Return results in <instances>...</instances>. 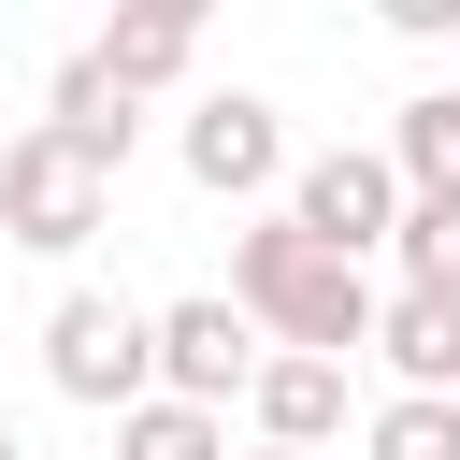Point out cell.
Here are the masks:
<instances>
[{"label": "cell", "mask_w": 460, "mask_h": 460, "mask_svg": "<svg viewBox=\"0 0 460 460\" xmlns=\"http://www.w3.org/2000/svg\"><path fill=\"white\" fill-rule=\"evenodd\" d=\"M172 144H187V187L201 201H288V115L259 86H201Z\"/></svg>", "instance_id": "5"}, {"label": "cell", "mask_w": 460, "mask_h": 460, "mask_svg": "<svg viewBox=\"0 0 460 460\" xmlns=\"http://www.w3.org/2000/svg\"><path fill=\"white\" fill-rule=\"evenodd\" d=\"M43 388H58V402H86V417L158 402V302L58 288V302H43Z\"/></svg>", "instance_id": "2"}, {"label": "cell", "mask_w": 460, "mask_h": 460, "mask_svg": "<svg viewBox=\"0 0 460 460\" xmlns=\"http://www.w3.org/2000/svg\"><path fill=\"white\" fill-rule=\"evenodd\" d=\"M0 460H29V446H14V417H0Z\"/></svg>", "instance_id": "16"}, {"label": "cell", "mask_w": 460, "mask_h": 460, "mask_svg": "<svg viewBox=\"0 0 460 460\" xmlns=\"http://www.w3.org/2000/svg\"><path fill=\"white\" fill-rule=\"evenodd\" d=\"M101 216H115V187H101L43 115H29V129L0 144V244H29V259H86Z\"/></svg>", "instance_id": "3"}, {"label": "cell", "mask_w": 460, "mask_h": 460, "mask_svg": "<svg viewBox=\"0 0 460 460\" xmlns=\"http://www.w3.org/2000/svg\"><path fill=\"white\" fill-rule=\"evenodd\" d=\"M388 172H402V201L460 187V86H417V101L388 115Z\"/></svg>", "instance_id": "11"}, {"label": "cell", "mask_w": 460, "mask_h": 460, "mask_svg": "<svg viewBox=\"0 0 460 460\" xmlns=\"http://www.w3.org/2000/svg\"><path fill=\"white\" fill-rule=\"evenodd\" d=\"M388 29L402 43H460V0H388Z\"/></svg>", "instance_id": "15"}, {"label": "cell", "mask_w": 460, "mask_h": 460, "mask_svg": "<svg viewBox=\"0 0 460 460\" xmlns=\"http://www.w3.org/2000/svg\"><path fill=\"white\" fill-rule=\"evenodd\" d=\"M359 460H460V402H402V388H388V402L359 417Z\"/></svg>", "instance_id": "14"}, {"label": "cell", "mask_w": 460, "mask_h": 460, "mask_svg": "<svg viewBox=\"0 0 460 460\" xmlns=\"http://www.w3.org/2000/svg\"><path fill=\"white\" fill-rule=\"evenodd\" d=\"M115 460H230V417H201V402H129V417H115Z\"/></svg>", "instance_id": "12"}, {"label": "cell", "mask_w": 460, "mask_h": 460, "mask_svg": "<svg viewBox=\"0 0 460 460\" xmlns=\"http://www.w3.org/2000/svg\"><path fill=\"white\" fill-rule=\"evenodd\" d=\"M244 417H259V446H288V460H331L345 446V417H359V388H345V359H259V388H244Z\"/></svg>", "instance_id": "7"}, {"label": "cell", "mask_w": 460, "mask_h": 460, "mask_svg": "<svg viewBox=\"0 0 460 460\" xmlns=\"http://www.w3.org/2000/svg\"><path fill=\"white\" fill-rule=\"evenodd\" d=\"M43 129H58L101 187H115V172H129V144H144V101H115V72L72 43V58H58V86H43Z\"/></svg>", "instance_id": "9"}, {"label": "cell", "mask_w": 460, "mask_h": 460, "mask_svg": "<svg viewBox=\"0 0 460 460\" xmlns=\"http://www.w3.org/2000/svg\"><path fill=\"white\" fill-rule=\"evenodd\" d=\"M86 58L115 72V101H144V86H187V58H201V14H187V0H158V14H115Z\"/></svg>", "instance_id": "10"}, {"label": "cell", "mask_w": 460, "mask_h": 460, "mask_svg": "<svg viewBox=\"0 0 460 460\" xmlns=\"http://www.w3.org/2000/svg\"><path fill=\"white\" fill-rule=\"evenodd\" d=\"M302 244H331V259H359L374 273V244L402 230V172H388V144H316V158H288V201H273Z\"/></svg>", "instance_id": "4"}, {"label": "cell", "mask_w": 460, "mask_h": 460, "mask_svg": "<svg viewBox=\"0 0 460 460\" xmlns=\"http://www.w3.org/2000/svg\"><path fill=\"white\" fill-rule=\"evenodd\" d=\"M388 259H402V288H460V187H431V201H402V230H388Z\"/></svg>", "instance_id": "13"}, {"label": "cell", "mask_w": 460, "mask_h": 460, "mask_svg": "<svg viewBox=\"0 0 460 460\" xmlns=\"http://www.w3.org/2000/svg\"><path fill=\"white\" fill-rule=\"evenodd\" d=\"M230 302H244V331H259V345H288V359H359L388 288H374L359 259L302 244L288 216H244V230H230Z\"/></svg>", "instance_id": "1"}, {"label": "cell", "mask_w": 460, "mask_h": 460, "mask_svg": "<svg viewBox=\"0 0 460 460\" xmlns=\"http://www.w3.org/2000/svg\"><path fill=\"white\" fill-rule=\"evenodd\" d=\"M259 331H244V302L230 288H187V302H158V402H201V417H230L244 388H259Z\"/></svg>", "instance_id": "6"}, {"label": "cell", "mask_w": 460, "mask_h": 460, "mask_svg": "<svg viewBox=\"0 0 460 460\" xmlns=\"http://www.w3.org/2000/svg\"><path fill=\"white\" fill-rule=\"evenodd\" d=\"M244 460H288V446H244Z\"/></svg>", "instance_id": "17"}, {"label": "cell", "mask_w": 460, "mask_h": 460, "mask_svg": "<svg viewBox=\"0 0 460 460\" xmlns=\"http://www.w3.org/2000/svg\"><path fill=\"white\" fill-rule=\"evenodd\" d=\"M374 359L402 402H460V288H388L374 302Z\"/></svg>", "instance_id": "8"}]
</instances>
